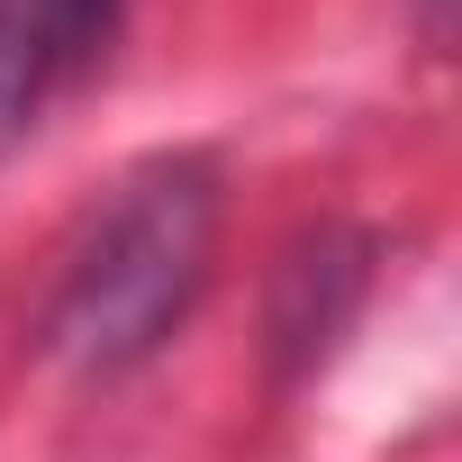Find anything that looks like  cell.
<instances>
[{"instance_id":"cell-1","label":"cell","mask_w":462,"mask_h":462,"mask_svg":"<svg viewBox=\"0 0 462 462\" xmlns=\"http://www.w3.org/2000/svg\"><path fill=\"white\" fill-rule=\"evenodd\" d=\"M217 254V172L199 154L145 163L73 245L55 309H46V345L82 372H127L145 363L199 300Z\"/></svg>"},{"instance_id":"cell-2","label":"cell","mask_w":462,"mask_h":462,"mask_svg":"<svg viewBox=\"0 0 462 462\" xmlns=\"http://www.w3.org/2000/svg\"><path fill=\"white\" fill-rule=\"evenodd\" d=\"M118 37V0H0V145H19Z\"/></svg>"}]
</instances>
